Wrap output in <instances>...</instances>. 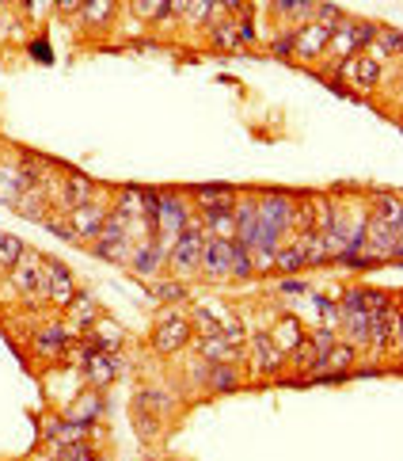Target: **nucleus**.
Returning a JSON list of instances; mask_svg holds the SVG:
<instances>
[{
	"label": "nucleus",
	"instance_id": "f257e3e1",
	"mask_svg": "<svg viewBox=\"0 0 403 461\" xmlns=\"http://www.w3.org/2000/svg\"><path fill=\"white\" fill-rule=\"evenodd\" d=\"M195 221V214H190V202L183 195H175V191H164L160 195V210H156V244L171 252V244L180 241V233Z\"/></svg>",
	"mask_w": 403,
	"mask_h": 461
},
{
	"label": "nucleus",
	"instance_id": "f03ea898",
	"mask_svg": "<svg viewBox=\"0 0 403 461\" xmlns=\"http://www.w3.org/2000/svg\"><path fill=\"white\" fill-rule=\"evenodd\" d=\"M202 244H206V233H202V226H190L180 233V241L171 244V252H168V275L171 279H195L198 275V260H202Z\"/></svg>",
	"mask_w": 403,
	"mask_h": 461
},
{
	"label": "nucleus",
	"instance_id": "7ed1b4c3",
	"mask_svg": "<svg viewBox=\"0 0 403 461\" xmlns=\"http://www.w3.org/2000/svg\"><path fill=\"white\" fill-rule=\"evenodd\" d=\"M373 35H377V23H369V20H350V15H346V20L331 31L328 54H335L338 61H346V58H354L358 50H365V46L373 42Z\"/></svg>",
	"mask_w": 403,
	"mask_h": 461
},
{
	"label": "nucleus",
	"instance_id": "20e7f679",
	"mask_svg": "<svg viewBox=\"0 0 403 461\" xmlns=\"http://www.w3.org/2000/svg\"><path fill=\"white\" fill-rule=\"evenodd\" d=\"M190 340H195L190 316L175 313V309H168V313L156 321V328H153V351H160V355H175V351H183V347H187Z\"/></svg>",
	"mask_w": 403,
	"mask_h": 461
},
{
	"label": "nucleus",
	"instance_id": "39448f33",
	"mask_svg": "<svg viewBox=\"0 0 403 461\" xmlns=\"http://www.w3.org/2000/svg\"><path fill=\"white\" fill-rule=\"evenodd\" d=\"M381 66L384 61H377L369 50H358L346 61H335V73L343 76V84H354L358 92H373L381 84Z\"/></svg>",
	"mask_w": 403,
	"mask_h": 461
},
{
	"label": "nucleus",
	"instance_id": "423d86ee",
	"mask_svg": "<svg viewBox=\"0 0 403 461\" xmlns=\"http://www.w3.org/2000/svg\"><path fill=\"white\" fill-rule=\"evenodd\" d=\"M12 286L27 297H46V260H39L31 248H23V256L12 267Z\"/></svg>",
	"mask_w": 403,
	"mask_h": 461
},
{
	"label": "nucleus",
	"instance_id": "0eeeda50",
	"mask_svg": "<svg viewBox=\"0 0 403 461\" xmlns=\"http://www.w3.org/2000/svg\"><path fill=\"white\" fill-rule=\"evenodd\" d=\"M232 248H236V241H221V236H206V244H202V260H198V275H206L209 282L229 279V267H232Z\"/></svg>",
	"mask_w": 403,
	"mask_h": 461
},
{
	"label": "nucleus",
	"instance_id": "6e6552de",
	"mask_svg": "<svg viewBox=\"0 0 403 461\" xmlns=\"http://www.w3.org/2000/svg\"><path fill=\"white\" fill-rule=\"evenodd\" d=\"M164 263H168V252L156 244V236H145V241L130 248V263L126 267H134L141 279H156V275H164Z\"/></svg>",
	"mask_w": 403,
	"mask_h": 461
},
{
	"label": "nucleus",
	"instance_id": "1a4fd4ad",
	"mask_svg": "<svg viewBox=\"0 0 403 461\" xmlns=\"http://www.w3.org/2000/svg\"><path fill=\"white\" fill-rule=\"evenodd\" d=\"M73 294H76L73 271L61 260H46V301L57 306V309H66L69 301H73Z\"/></svg>",
	"mask_w": 403,
	"mask_h": 461
},
{
	"label": "nucleus",
	"instance_id": "9d476101",
	"mask_svg": "<svg viewBox=\"0 0 403 461\" xmlns=\"http://www.w3.org/2000/svg\"><path fill=\"white\" fill-rule=\"evenodd\" d=\"M328 39H331V31L328 27H320V23H301L293 31V58L297 61H316V58H324L328 54Z\"/></svg>",
	"mask_w": 403,
	"mask_h": 461
},
{
	"label": "nucleus",
	"instance_id": "9b49d317",
	"mask_svg": "<svg viewBox=\"0 0 403 461\" xmlns=\"http://www.w3.org/2000/svg\"><path fill=\"white\" fill-rule=\"evenodd\" d=\"M118 370H122V362L115 351H95V347L84 351V377L92 389H107L118 377Z\"/></svg>",
	"mask_w": 403,
	"mask_h": 461
},
{
	"label": "nucleus",
	"instance_id": "f8f14e48",
	"mask_svg": "<svg viewBox=\"0 0 403 461\" xmlns=\"http://www.w3.org/2000/svg\"><path fill=\"white\" fill-rule=\"evenodd\" d=\"M282 367H285V355L274 347L270 332H255V340H251V370L259 377H274Z\"/></svg>",
	"mask_w": 403,
	"mask_h": 461
},
{
	"label": "nucleus",
	"instance_id": "ddd939ff",
	"mask_svg": "<svg viewBox=\"0 0 403 461\" xmlns=\"http://www.w3.org/2000/svg\"><path fill=\"white\" fill-rule=\"evenodd\" d=\"M103 217H107V206H103L100 199L73 206V210H69V221H73L76 241H95V233L103 229Z\"/></svg>",
	"mask_w": 403,
	"mask_h": 461
},
{
	"label": "nucleus",
	"instance_id": "4468645a",
	"mask_svg": "<svg viewBox=\"0 0 403 461\" xmlns=\"http://www.w3.org/2000/svg\"><path fill=\"white\" fill-rule=\"evenodd\" d=\"M88 340H92L88 347H95V351H118L126 332H122V324L110 321V316H95L92 328H88Z\"/></svg>",
	"mask_w": 403,
	"mask_h": 461
},
{
	"label": "nucleus",
	"instance_id": "2eb2a0df",
	"mask_svg": "<svg viewBox=\"0 0 403 461\" xmlns=\"http://www.w3.org/2000/svg\"><path fill=\"white\" fill-rule=\"evenodd\" d=\"M69 332H73V336H80V332H88L92 328V321H95V316H100V306H95V297L92 294H73V301H69Z\"/></svg>",
	"mask_w": 403,
	"mask_h": 461
},
{
	"label": "nucleus",
	"instance_id": "dca6fc26",
	"mask_svg": "<svg viewBox=\"0 0 403 461\" xmlns=\"http://www.w3.org/2000/svg\"><path fill=\"white\" fill-rule=\"evenodd\" d=\"M198 355H202V362H240L244 347L229 343L224 336H198Z\"/></svg>",
	"mask_w": 403,
	"mask_h": 461
},
{
	"label": "nucleus",
	"instance_id": "f3484780",
	"mask_svg": "<svg viewBox=\"0 0 403 461\" xmlns=\"http://www.w3.org/2000/svg\"><path fill=\"white\" fill-rule=\"evenodd\" d=\"M338 306H343V309H362V313H381L384 306H389V294L369 290V286H350Z\"/></svg>",
	"mask_w": 403,
	"mask_h": 461
},
{
	"label": "nucleus",
	"instance_id": "a211bd4d",
	"mask_svg": "<svg viewBox=\"0 0 403 461\" xmlns=\"http://www.w3.org/2000/svg\"><path fill=\"white\" fill-rule=\"evenodd\" d=\"M270 340H274V347H278L282 355H289L293 347L304 340V324L297 321L293 313H285V316H278V324L270 328Z\"/></svg>",
	"mask_w": 403,
	"mask_h": 461
},
{
	"label": "nucleus",
	"instance_id": "6ab92c4d",
	"mask_svg": "<svg viewBox=\"0 0 403 461\" xmlns=\"http://www.w3.org/2000/svg\"><path fill=\"white\" fill-rule=\"evenodd\" d=\"M27 172L23 164H0V206H15V199L27 191Z\"/></svg>",
	"mask_w": 403,
	"mask_h": 461
},
{
	"label": "nucleus",
	"instance_id": "aec40b11",
	"mask_svg": "<svg viewBox=\"0 0 403 461\" xmlns=\"http://www.w3.org/2000/svg\"><path fill=\"white\" fill-rule=\"evenodd\" d=\"M92 199H95V183H92L88 176L73 172V176L61 180V210H73V206L92 202Z\"/></svg>",
	"mask_w": 403,
	"mask_h": 461
},
{
	"label": "nucleus",
	"instance_id": "412c9836",
	"mask_svg": "<svg viewBox=\"0 0 403 461\" xmlns=\"http://www.w3.org/2000/svg\"><path fill=\"white\" fill-rule=\"evenodd\" d=\"M202 386L209 393H232L240 389V374H236V362H209V370H206V381Z\"/></svg>",
	"mask_w": 403,
	"mask_h": 461
},
{
	"label": "nucleus",
	"instance_id": "4be33fe9",
	"mask_svg": "<svg viewBox=\"0 0 403 461\" xmlns=\"http://www.w3.org/2000/svg\"><path fill=\"white\" fill-rule=\"evenodd\" d=\"M46 439H50V447H66V442H76V439H88V423L80 420H50L46 423Z\"/></svg>",
	"mask_w": 403,
	"mask_h": 461
},
{
	"label": "nucleus",
	"instance_id": "5701e85b",
	"mask_svg": "<svg viewBox=\"0 0 403 461\" xmlns=\"http://www.w3.org/2000/svg\"><path fill=\"white\" fill-rule=\"evenodd\" d=\"M312 12H316V0H274V15H278V20H285L289 27L309 23Z\"/></svg>",
	"mask_w": 403,
	"mask_h": 461
},
{
	"label": "nucleus",
	"instance_id": "b1692460",
	"mask_svg": "<svg viewBox=\"0 0 403 461\" xmlns=\"http://www.w3.org/2000/svg\"><path fill=\"white\" fill-rule=\"evenodd\" d=\"M115 12H118V0H84V8H80L76 15L92 31H100V27H107L110 20H115Z\"/></svg>",
	"mask_w": 403,
	"mask_h": 461
},
{
	"label": "nucleus",
	"instance_id": "393cba45",
	"mask_svg": "<svg viewBox=\"0 0 403 461\" xmlns=\"http://www.w3.org/2000/svg\"><path fill=\"white\" fill-rule=\"evenodd\" d=\"M232 202H236V191L224 183L195 187V206H202V210H217V206H232Z\"/></svg>",
	"mask_w": 403,
	"mask_h": 461
},
{
	"label": "nucleus",
	"instance_id": "a878e982",
	"mask_svg": "<svg viewBox=\"0 0 403 461\" xmlns=\"http://www.w3.org/2000/svg\"><path fill=\"white\" fill-rule=\"evenodd\" d=\"M209 42H214V50H221V54H232V50H240V39H236V20H232V15H224V20L209 23Z\"/></svg>",
	"mask_w": 403,
	"mask_h": 461
},
{
	"label": "nucleus",
	"instance_id": "bb28decb",
	"mask_svg": "<svg viewBox=\"0 0 403 461\" xmlns=\"http://www.w3.org/2000/svg\"><path fill=\"white\" fill-rule=\"evenodd\" d=\"M103 416V396H100V389H92V393H84V396H76V404L69 408V420H80V423H95Z\"/></svg>",
	"mask_w": 403,
	"mask_h": 461
},
{
	"label": "nucleus",
	"instance_id": "cd10ccee",
	"mask_svg": "<svg viewBox=\"0 0 403 461\" xmlns=\"http://www.w3.org/2000/svg\"><path fill=\"white\" fill-rule=\"evenodd\" d=\"M289 362H293V370L297 374H312L316 370V359H320V351H316V343H312V336H309V332H304V340L293 347V351H289L285 355Z\"/></svg>",
	"mask_w": 403,
	"mask_h": 461
},
{
	"label": "nucleus",
	"instance_id": "c85d7f7f",
	"mask_svg": "<svg viewBox=\"0 0 403 461\" xmlns=\"http://www.w3.org/2000/svg\"><path fill=\"white\" fill-rule=\"evenodd\" d=\"M73 340H76V336H73L69 328H46V332H39L35 347H39L42 355H61V351H66V347H69Z\"/></svg>",
	"mask_w": 403,
	"mask_h": 461
},
{
	"label": "nucleus",
	"instance_id": "c756f323",
	"mask_svg": "<svg viewBox=\"0 0 403 461\" xmlns=\"http://www.w3.org/2000/svg\"><path fill=\"white\" fill-rule=\"evenodd\" d=\"M301 267H304V252H301L297 241H293V244H278V248H274V271L293 275V271H301Z\"/></svg>",
	"mask_w": 403,
	"mask_h": 461
},
{
	"label": "nucleus",
	"instance_id": "7c9ffc66",
	"mask_svg": "<svg viewBox=\"0 0 403 461\" xmlns=\"http://www.w3.org/2000/svg\"><path fill=\"white\" fill-rule=\"evenodd\" d=\"M190 328H195V336H221V316H217V309L198 306L195 313H190Z\"/></svg>",
	"mask_w": 403,
	"mask_h": 461
},
{
	"label": "nucleus",
	"instance_id": "2f4dec72",
	"mask_svg": "<svg viewBox=\"0 0 403 461\" xmlns=\"http://www.w3.org/2000/svg\"><path fill=\"white\" fill-rule=\"evenodd\" d=\"M130 8H134V15L137 20H145V23H164L168 20V0H130Z\"/></svg>",
	"mask_w": 403,
	"mask_h": 461
},
{
	"label": "nucleus",
	"instance_id": "473e14b6",
	"mask_svg": "<svg viewBox=\"0 0 403 461\" xmlns=\"http://www.w3.org/2000/svg\"><path fill=\"white\" fill-rule=\"evenodd\" d=\"M134 427H137V435H141L145 442H153V439L160 435V427H164V416H156V412L134 404Z\"/></svg>",
	"mask_w": 403,
	"mask_h": 461
},
{
	"label": "nucleus",
	"instance_id": "72a5a7b5",
	"mask_svg": "<svg viewBox=\"0 0 403 461\" xmlns=\"http://www.w3.org/2000/svg\"><path fill=\"white\" fill-rule=\"evenodd\" d=\"M23 248H27V244H23L15 233H0V271H12L15 260L23 256Z\"/></svg>",
	"mask_w": 403,
	"mask_h": 461
},
{
	"label": "nucleus",
	"instance_id": "f704fd0d",
	"mask_svg": "<svg viewBox=\"0 0 403 461\" xmlns=\"http://www.w3.org/2000/svg\"><path fill=\"white\" fill-rule=\"evenodd\" d=\"M229 279H240V282L255 279V263H251V252H248L244 244H236V248H232V267H229Z\"/></svg>",
	"mask_w": 403,
	"mask_h": 461
},
{
	"label": "nucleus",
	"instance_id": "c9c22d12",
	"mask_svg": "<svg viewBox=\"0 0 403 461\" xmlns=\"http://www.w3.org/2000/svg\"><path fill=\"white\" fill-rule=\"evenodd\" d=\"M42 226L50 229L54 236H61V241H76V233H73V221H69V210H50L42 217Z\"/></svg>",
	"mask_w": 403,
	"mask_h": 461
},
{
	"label": "nucleus",
	"instance_id": "e433bc0d",
	"mask_svg": "<svg viewBox=\"0 0 403 461\" xmlns=\"http://www.w3.org/2000/svg\"><path fill=\"white\" fill-rule=\"evenodd\" d=\"M346 20V12L338 8V4H328V0H316V12H312V23H320V27H328V31H335L338 23Z\"/></svg>",
	"mask_w": 403,
	"mask_h": 461
},
{
	"label": "nucleus",
	"instance_id": "4c0bfd02",
	"mask_svg": "<svg viewBox=\"0 0 403 461\" xmlns=\"http://www.w3.org/2000/svg\"><path fill=\"white\" fill-rule=\"evenodd\" d=\"M153 294L160 301H187L190 290H187V282L183 279H164V282H153Z\"/></svg>",
	"mask_w": 403,
	"mask_h": 461
},
{
	"label": "nucleus",
	"instance_id": "58836bf2",
	"mask_svg": "<svg viewBox=\"0 0 403 461\" xmlns=\"http://www.w3.org/2000/svg\"><path fill=\"white\" fill-rule=\"evenodd\" d=\"M399 199L396 195H377L373 199V217H381V221H389V226H399Z\"/></svg>",
	"mask_w": 403,
	"mask_h": 461
},
{
	"label": "nucleus",
	"instance_id": "ea45409f",
	"mask_svg": "<svg viewBox=\"0 0 403 461\" xmlns=\"http://www.w3.org/2000/svg\"><path fill=\"white\" fill-rule=\"evenodd\" d=\"M137 408H149V412H156V416H164V412L171 408V396L160 393V389H145V393H137Z\"/></svg>",
	"mask_w": 403,
	"mask_h": 461
},
{
	"label": "nucleus",
	"instance_id": "a19ab883",
	"mask_svg": "<svg viewBox=\"0 0 403 461\" xmlns=\"http://www.w3.org/2000/svg\"><path fill=\"white\" fill-rule=\"evenodd\" d=\"M54 454L69 457V461H88V457H95V447L88 439H76V442H66V447H54Z\"/></svg>",
	"mask_w": 403,
	"mask_h": 461
},
{
	"label": "nucleus",
	"instance_id": "79ce46f5",
	"mask_svg": "<svg viewBox=\"0 0 403 461\" xmlns=\"http://www.w3.org/2000/svg\"><path fill=\"white\" fill-rule=\"evenodd\" d=\"M293 31L297 27H285L270 39V58H293Z\"/></svg>",
	"mask_w": 403,
	"mask_h": 461
},
{
	"label": "nucleus",
	"instance_id": "37998d69",
	"mask_svg": "<svg viewBox=\"0 0 403 461\" xmlns=\"http://www.w3.org/2000/svg\"><path fill=\"white\" fill-rule=\"evenodd\" d=\"M214 4H217V0H190L183 15H187V20L195 23V27H206V20H209V12H214Z\"/></svg>",
	"mask_w": 403,
	"mask_h": 461
},
{
	"label": "nucleus",
	"instance_id": "c03bdc74",
	"mask_svg": "<svg viewBox=\"0 0 403 461\" xmlns=\"http://www.w3.org/2000/svg\"><path fill=\"white\" fill-rule=\"evenodd\" d=\"M54 4H57L61 15H76L80 8H84V0H54Z\"/></svg>",
	"mask_w": 403,
	"mask_h": 461
},
{
	"label": "nucleus",
	"instance_id": "a18cd8bd",
	"mask_svg": "<svg viewBox=\"0 0 403 461\" xmlns=\"http://www.w3.org/2000/svg\"><path fill=\"white\" fill-rule=\"evenodd\" d=\"M282 290H285V294H301V290H304V282H297V279H289V282H282Z\"/></svg>",
	"mask_w": 403,
	"mask_h": 461
},
{
	"label": "nucleus",
	"instance_id": "49530a36",
	"mask_svg": "<svg viewBox=\"0 0 403 461\" xmlns=\"http://www.w3.org/2000/svg\"><path fill=\"white\" fill-rule=\"evenodd\" d=\"M4 4H8V0H0V8H4Z\"/></svg>",
	"mask_w": 403,
	"mask_h": 461
}]
</instances>
